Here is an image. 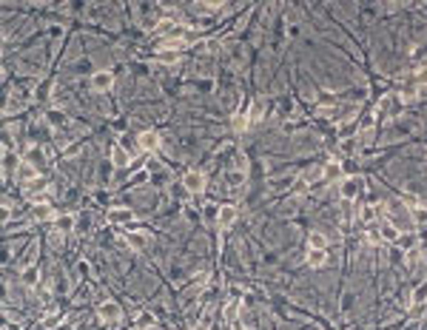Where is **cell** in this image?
Masks as SVG:
<instances>
[{
    "label": "cell",
    "instance_id": "cell-33",
    "mask_svg": "<svg viewBox=\"0 0 427 330\" xmlns=\"http://www.w3.org/2000/svg\"><path fill=\"white\" fill-rule=\"evenodd\" d=\"M57 322H60V316H57V313H49V316L43 319V324H46V327H55Z\"/></svg>",
    "mask_w": 427,
    "mask_h": 330
},
{
    "label": "cell",
    "instance_id": "cell-29",
    "mask_svg": "<svg viewBox=\"0 0 427 330\" xmlns=\"http://www.w3.org/2000/svg\"><path fill=\"white\" fill-rule=\"evenodd\" d=\"M410 216H413V225H424V222H427V211L421 208V205L410 211Z\"/></svg>",
    "mask_w": 427,
    "mask_h": 330
},
{
    "label": "cell",
    "instance_id": "cell-34",
    "mask_svg": "<svg viewBox=\"0 0 427 330\" xmlns=\"http://www.w3.org/2000/svg\"><path fill=\"white\" fill-rule=\"evenodd\" d=\"M77 154H80V145H68L66 151H63V157H66V159H72V157H77Z\"/></svg>",
    "mask_w": 427,
    "mask_h": 330
},
{
    "label": "cell",
    "instance_id": "cell-26",
    "mask_svg": "<svg viewBox=\"0 0 427 330\" xmlns=\"http://www.w3.org/2000/svg\"><path fill=\"white\" fill-rule=\"evenodd\" d=\"M325 168V179H336L342 174V162H336V159H330L328 165H322Z\"/></svg>",
    "mask_w": 427,
    "mask_h": 330
},
{
    "label": "cell",
    "instance_id": "cell-11",
    "mask_svg": "<svg viewBox=\"0 0 427 330\" xmlns=\"http://www.w3.org/2000/svg\"><path fill=\"white\" fill-rule=\"evenodd\" d=\"M31 219L34 222H49V219H57L55 208L49 202H40V205H31Z\"/></svg>",
    "mask_w": 427,
    "mask_h": 330
},
{
    "label": "cell",
    "instance_id": "cell-18",
    "mask_svg": "<svg viewBox=\"0 0 427 330\" xmlns=\"http://www.w3.org/2000/svg\"><path fill=\"white\" fill-rule=\"evenodd\" d=\"M126 242H128V248H134V251H146L148 236H146V233H140V231H131L126 236Z\"/></svg>",
    "mask_w": 427,
    "mask_h": 330
},
{
    "label": "cell",
    "instance_id": "cell-21",
    "mask_svg": "<svg viewBox=\"0 0 427 330\" xmlns=\"http://www.w3.org/2000/svg\"><path fill=\"white\" fill-rule=\"evenodd\" d=\"M157 63H163V66H177V63H180V51L159 49V51H157Z\"/></svg>",
    "mask_w": 427,
    "mask_h": 330
},
{
    "label": "cell",
    "instance_id": "cell-7",
    "mask_svg": "<svg viewBox=\"0 0 427 330\" xmlns=\"http://www.w3.org/2000/svg\"><path fill=\"white\" fill-rule=\"evenodd\" d=\"M105 219L111 222V225H134L137 214L131 208H109V214H105Z\"/></svg>",
    "mask_w": 427,
    "mask_h": 330
},
{
    "label": "cell",
    "instance_id": "cell-20",
    "mask_svg": "<svg viewBox=\"0 0 427 330\" xmlns=\"http://www.w3.org/2000/svg\"><path fill=\"white\" fill-rule=\"evenodd\" d=\"M20 279H23V285H31V287H34L37 279H40V268H37V265H26L23 273H20Z\"/></svg>",
    "mask_w": 427,
    "mask_h": 330
},
{
    "label": "cell",
    "instance_id": "cell-23",
    "mask_svg": "<svg viewBox=\"0 0 427 330\" xmlns=\"http://www.w3.org/2000/svg\"><path fill=\"white\" fill-rule=\"evenodd\" d=\"M262 117H265V100L259 97V100H254V105H251V125L259 122Z\"/></svg>",
    "mask_w": 427,
    "mask_h": 330
},
{
    "label": "cell",
    "instance_id": "cell-27",
    "mask_svg": "<svg viewBox=\"0 0 427 330\" xmlns=\"http://www.w3.org/2000/svg\"><path fill=\"white\" fill-rule=\"evenodd\" d=\"M154 324H157V319H154V313L143 310L140 316H137V327H140V330H146V327H154Z\"/></svg>",
    "mask_w": 427,
    "mask_h": 330
},
{
    "label": "cell",
    "instance_id": "cell-31",
    "mask_svg": "<svg viewBox=\"0 0 427 330\" xmlns=\"http://www.w3.org/2000/svg\"><path fill=\"white\" fill-rule=\"evenodd\" d=\"M319 114H322V117H339V108H336V105H322V108H319Z\"/></svg>",
    "mask_w": 427,
    "mask_h": 330
},
{
    "label": "cell",
    "instance_id": "cell-22",
    "mask_svg": "<svg viewBox=\"0 0 427 330\" xmlns=\"http://www.w3.org/2000/svg\"><path fill=\"white\" fill-rule=\"evenodd\" d=\"M308 248H319V251H328V236L319 231H311L308 233Z\"/></svg>",
    "mask_w": 427,
    "mask_h": 330
},
{
    "label": "cell",
    "instance_id": "cell-16",
    "mask_svg": "<svg viewBox=\"0 0 427 330\" xmlns=\"http://www.w3.org/2000/svg\"><path fill=\"white\" fill-rule=\"evenodd\" d=\"M322 179H325V168H322V165H313V168H305V171H302V182H305V185L322 182Z\"/></svg>",
    "mask_w": 427,
    "mask_h": 330
},
{
    "label": "cell",
    "instance_id": "cell-3",
    "mask_svg": "<svg viewBox=\"0 0 427 330\" xmlns=\"http://www.w3.org/2000/svg\"><path fill=\"white\" fill-rule=\"evenodd\" d=\"M185 26L183 23H177V20H171V17H163V20H157V26H154V34H163V40L165 37H185Z\"/></svg>",
    "mask_w": 427,
    "mask_h": 330
},
{
    "label": "cell",
    "instance_id": "cell-32",
    "mask_svg": "<svg viewBox=\"0 0 427 330\" xmlns=\"http://www.w3.org/2000/svg\"><path fill=\"white\" fill-rule=\"evenodd\" d=\"M416 83H419V86H424L427 83V66H421L419 71H416Z\"/></svg>",
    "mask_w": 427,
    "mask_h": 330
},
{
    "label": "cell",
    "instance_id": "cell-14",
    "mask_svg": "<svg viewBox=\"0 0 427 330\" xmlns=\"http://www.w3.org/2000/svg\"><path fill=\"white\" fill-rule=\"evenodd\" d=\"M379 233H382V242L396 245V239H399V233H402V231H399V228L393 225V222H387V219H384V222H379Z\"/></svg>",
    "mask_w": 427,
    "mask_h": 330
},
{
    "label": "cell",
    "instance_id": "cell-30",
    "mask_svg": "<svg viewBox=\"0 0 427 330\" xmlns=\"http://www.w3.org/2000/svg\"><path fill=\"white\" fill-rule=\"evenodd\" d=\"M365 242H367V245H373V248H379V245H382V233H379V231L365 233Z\"/></svg>",
    "mask_w": 427,
    "mask_h": 330
},
{
    "label": "cell",
    "instance_id": "cell-17",
    "mask_svg": "<svg viewBox=\"0 0 427 330\" xmlns=\"http://www.w3.org/2000/svg\"><path fill=\"white\" fill-rule=\"evenodd\" d=\"M305 262L311 265V268H322V265L328 262V251H319V248H308Z\"/></svg>",
    "mask_w": 427,
    "mask_h": 330
},
{
    "label": "cell",
    "instance_id": "cell-4",
    "mask_svg": "<svg viewBox=\"0 0 427 330\" xmlns=\"http://www.w3.org/2000/svg\"><path fill=\"white\" fill-rule=\"evenodd\" d=\"M92 88H94L97 94L111 91V88H114V74H111V71H105V68L94 71V74H92Z\"/></svg>",
    "mask_w": 427,
    "mask_h": 330
},
{
    "label": "cell",
    "instance_id": "cell-35",
    "mask_svg": "<svg viewBox=\"0 0 427 330\" xmlns=\"http://www.w3.org/2000/svg\"><path fill=\"white\" fill-rule=\"evenodd\" d=\"M29 162H31V165H34V168H37V165H43V154H37V151H31V154H29Z\"/></svg>",
    "mask_w": 427,
    "mask_h": 330
},
{
    "label": "cell",
    "instance_id": "cell-37",
    "mask_svg": "<svg viewBox=\"0 0 427 330\" xmlns=\"http://www.w3.org/2000/svg\"><path fill=\"white\" fill-rule=\"evenodd\" d=\"M194 330H208V327H205V324H200V327H194Z\"/></svg>",
    "mask_w": 427,
    "mask_h": 330
},
{
    "label": "cell",
    "instance_id": "cell-5",
    "mask_svg": "<svg viewBox=\"0 0 427 330\" xmlns=\"http://www.w3.org/2000/svg\"><path fill=\"white\" fill-rule=\"evenodd\" d=\"M183 188L188 191V194H202V191H205V174L202 171H185Z\"/></svg>",
    "mask_w": 427,
    "mask_h": 330
},
{
    "label": "cell",
    "instance_id": "cell-12",
    "mask_svg": "<svg viewBox=\"0 0 427 330\" xmlns=\"http://www.w3.org/2000/svg\"><path fill=\"white\" fill-rule=\"evenodd\" d=\"M111 165H114V168H131V154H128L122 145H114L111 148Z\"/></svg>",
    "mask_w": 427,
    "mask_h": 330
},
{
    "label": "cell",
    "instance_id": "cell-13",
    "mask_svg": "<svg viewBox=\"0 0 427 330\" xmlns=\"http://www.w3.org/2000/svg\"><path fill=\"white\" fill-rule=\"evenodd\" d=\"M17 168H20V171H17V179H20V182H23V185L34 182V179L40 177V171H37V168L29 162V159H23V165H17Z\"/></svg>",
    "mask_w": 427,
    "mask_h": 330
},
{
    "label": "cell",
    "instance_id": "cell-8",
    "mask_svg": "<svg viewBox=\"0 0 427 330\" xmlns=\"http://www.w3.org/2000/svg\"><path fill=\"white\" fill-rule=\"evenodd\" d=\"M97 316L103 319L105 324H117V322H120V316H122V310H120V305H117V302H103V305L97 307Z\"/></svg>",
    "mask_w": 427,
    "mask_h": 330
},
{
    "label": "cell",
    "instance_id": "cell-15",
    "mask_svg": "<svg viewBox=\"0 0 427 330\" xmlns=\"http://www.w3.org/2000/svg\"><path fill=\"white\" fill-rule=\"evenodd\" d=\"M416 245H419V239H416V233H413V231L399 233V239H396V248H399V251L410 253V251H416Z\"/></svg>",
    "mask_w": 427,
    "mask_h": 330
},
{
    "label": "cell",
    "instance_id": "cell-24",
    "mask_svg": "<svg viewBox=\"0 0 427 330\" xmlns=\"http://www.w3.org/2000/svg\"><path fill=\"white\" fill-rule=\"evenodd\" d=\"M245 179H248V174L245 171H228L225 182L231 185V188H239V185H245Z\"/></svg>",
    "mask_w": 427,
    "mask_h": 330
},
{
    "label": "cell",
    "instance_id": "cell-36",
    "mask_svg": "<svg viewBox=\"0 0 427 330\" xmlns=\"http://www.w3.org/2000/svg\"><path fill=\"white\" fill-rule=\"evenodd\" d=\"M14 162H17V165H20V159H14V157H12V154H9V151H6V171H9V168H14Z\"/></svg>",
    "mask_w": 427,
    "mask_h": 330
},
{
    "label": "cell",
    "instance_id": "cell-6",
    "mask_svg": "<svg viewBox=\"0 0 427 330\" xmlns=\"http://www.w3.org/2000/svg\"><path fill=\"white\" fill-rule=\"evenodd\" d=\"M137 145H140V151H143V154L157 151V148H159V134H157L154 129L140 131V134H137Z\"/></svg>",
    "mask_w": 427,
    "mask_h": 330
},
{
    "label": "cell",
    "instance_id": "cell-25",
    "mask_svg": "<svg viewBox=\"0 0 427 330\" xmlns=\"http://www.w3.org/2000/svg\"><path fill=\"white\" fill-rule=\"evenodd\" d=\"M424 302H427V285H419V287L413 290V299H410V305H413V307H421Z\"/></svg>",
    "mask_w": 427,
    "mask_h": 330
},
{
    "label": "cell",
    "instance_id": "cell-28",
    "mask_svg": "<svg viewBox=\"0 0 427 330\" xmlns=\"http://www.w3.org/2000/svg\"><path fill=\"white\" fill-rule=\"evenodd\" d=\"M237 316H239V302H231V305L225 307V322L234 324V322H237Z\"/></svg>",
    "mask_w": 427,
    "mask_h": 330
},
{
    "label": "cell",
    "instance_id": "cell-10",
    "mask_svg": "<svg viewBox=\"0 0 427 330\" xmlns=\"http://www.w3.org/2000/svg\"><path fill=\"white\" fill-rule=\"evenodd\" d=\"M359 134V122L350 117V120H345V122H339V129H336V137L339 140H345V142H350L353 137Z\"/></svg>",
    "mask_w": 427,
    "mask_h": 330
},
{
    "label": "cell",
    "instance_id": "cell-2",
    "mask_svg": "<svg viewBox=\"0 0 427 330\" xmlns=\"http://www.w3.org/2000/svg\"><path fill=\"white\" fill-rule=\"evenodd\" d=\"M362 188H365V182H362L359 177H345L342 179V185H339V194H342V199L345 202H359Z\"/></svg>",
    "mask_w": 427,
    "mask_h": 330
},
{
    "label": "cell",
    "instance_id": "cell-1",
    "mask_svg": "<svg viewBox=\"0 0 427 330\" xmlns=\"http://www.w3.org/2000/svg\"><path fill=\"white\" fill-rule=\"evenodd\" d=\"M251 105H254V100H242L239 108L234 111V120H231L234 134H245V129H251Z\"/></svg>",
    "mask_w": 427,
    "mask_h": 330
},
{
    "label": "cell",
    "instance_id": "cell-9",
    "mask_svg": "<svg viewBox=\"0 0 427 330\" xmlns=\"http://www.w3.org/2000/svg\"><path fill=\"white\" fill-rule=\"evenodd\" d=\"M234 222H237V208L234 205H220L217 208V225H220V231H228Z\"/></svg>",
    "mask_w": 427,
    "mask_h": 330
},
{
    "label": "cell",
    "instance_id": "cell-19",
    "mask_svg": "<svg viewBox=\"0 0 427 330\" xmlns=\"http://www.w3.org/2000/svg\"><path fill=\"white\" fill-rule=\"evenodd\" d=\"M55 228H57V233H72L74 231V216L72 214H60L55 219Z\"/></svg>",
    "mask_w": 427,
    "mask_h": 330
}]
</instances>
